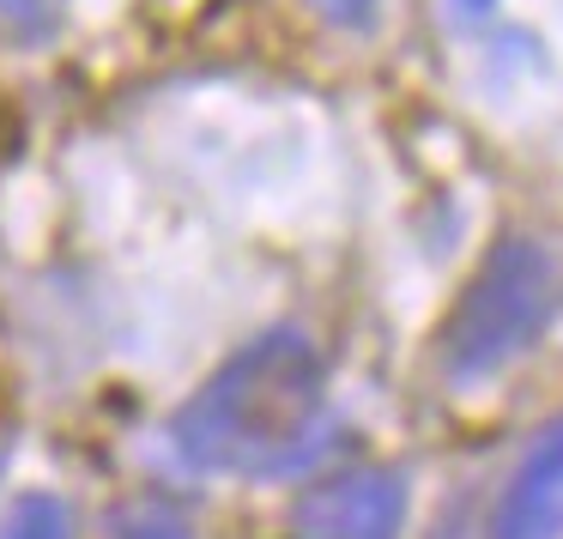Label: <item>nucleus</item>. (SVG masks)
<instances>
[{"label": "nucleus", "mask_w": 563, "mask_h": 539, "mask_svg": "<svg viewBox=\"0 0 563 539\" xmlns=\"http://www.w3.org/2000/svg\"><path fill=\"white\" fill-rule=\"evenodd\" d=\"M485 539H563V413L533 430L490 503Z\"/></svg>", "instance_id": "20e7f679"}, {"label": "nucleus", "mask_w": 563, "mask_h": 539, "mask_svg": "<svg viewBox=\"0 0 563 539\" xmlns=\"http://www.w3.org/2000/svg\"><path fill=\"white\" fill-rule=\"evenodd\" d=\"M490 7H497V0H454V13H461V19H485Z\"/></svg>", "instance_id": "1a4fd4ad"}, {"label": "nucleus", "mask_w": 563, "mask_h": 539, "mask_svg": "<svg viewBox=\"0 0 563 539\" xmlns=\"http://www.w3.org/2000/svg\"><path fill=\"white\" fill-rule=\"evenodd\" d=\"M170 454L207 479H297L333 437L328 358L303 328H267L236 345L170 413Z\"/></svg>", "instance_id": "f257e3e1"}, {"label": "nucleus", "mask_w": 563, "mask_h": 539, "mask_svg": "<svg viewBox=\"0 0 563 539\" xmlns=\"http://www.w3.org/2000/svg\"><path fill=\"white\" fill-rule=\"evenodd\" d=\"M437 539H466V534H461V521H442V534H437Z\"/></svg>", "instance_id": "9d476101"}, {"label": "nucleus", "mask_w": 563, "mask_h": 539, "mask_svg": "<svg viewBox=\"0 0 563 539\" xmlns=\"http://www.w3.org/2000/svg\"><path fill=\"white\" fill-rule=\"evenodd\" d=\"M333 31H369L382 19V0H309Z\"/></svg>", "instance_id": "6e6552de"}, {"label": "nucleus", "mask_w": 563, "mask_h": 539, "mask_svg": "<svg viewBox=\"0 0 563 539\" xmlns=\"http://www.w3.org/2000/svg\"><path fill=\"white\" fill-rule=\"evenodd\" d=\"M412 485L400 466H340L316 479L291 509V539H400Z\"/></svg>", "instance_id": "7ed1b4c3"}, {"label": "nucleus", "mask_w": 563, "mask_h": 539, "mask_svg": "<svg viewBox=\"0 0 563 539\" xmlns=\"http://www.w3.org/2000/svg\"><path fill=\"white\" fill-rule=\"evenodd\" d=\"M0 466H7V449H0Z\"/></svg>", "instance_id": "9b49d317"}, {"label": "nucleus", "mask_w": 563, "mask_h": 539, "mask_svg": "<svg viewBox=\"0 0 563 539\" xmlns=\"http://www.w3.org/2000/svg\"><path fill=\"white\" fill-rule=\"evenodd\" d=\"M558 309V255L539 237H497L466 285L454 292L437 333V370L449 388L503 376L545 333Z\"/></svg>", "instance_id": "f03ea898"}, {"label": "nucleus", "mask_w": 563, "mask_h": 539, "mask_svg": "<svg viewBox=\"0 0 563 539\" xmlns=\"http://www.w3.org/2000/svg\"><path fill=\"white\" fill-rule=\"evenodd\" d=\"M55 25V0H0V37L37 43Z\"/></svg>", "instance_id": "0eeeda50"}, {"label": "nucleus", "mask_w": 563, "mask_h": 539, "mask_svg": "<svg viewBox=\"0 0 563 539\" xmlns=\"http://www.w3.org/2000/svg\"><path fill=\"white\" fill-rule=\"evenodd\" d=\"M0 539H74V509L55 491H25L0 509Z\"/></svg>", "instance_id": "39448f33"}, {"label": "nucleus", "mask_w": 563, "mask_h": 539, "mask_svg": "<svg viewBox=\"0 0 563 539\" xmlns=\"http://www.w3.org/2000/svg\"><path fill=\"white\" fill-rule=\"evenodd\" d=\"M115 539H195V527L164 503H128L115 515Z\"/></svg>", "instance_id": "423d86ee"}]
</instances>
